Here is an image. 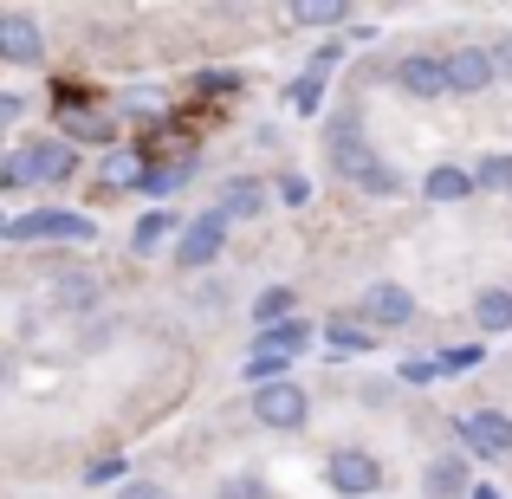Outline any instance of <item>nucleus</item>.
Masks as SVG:
<instances>
[{
	"label": "nucleus",
	"mask_w": 512,
	"mask_h": 499,
	"mask_svg": "<svg viewBox=\"0 0 512 499\" xmlns=\"http://www.w3.org/2000/svg\"><path fill=\"white\" fill-rule=\"evenodd\" d=\"M325 344H331V357H363V350H376V331L357 325V318H331Z\"/></svg>",
	"instance_id": "nucleus-18"
},
{
	"label": "nucleus",
	"mask_w": 512,
	"mask_h": 499,
	"mask_svg": "<svg viewBox=\"0 0 512 499\" xmlns=\"http://www.w3.org/2000/svg\"><path fill=\"white\" fill-rule=\"evenodd\" d=\"M286 318H299V292L292 286H266L260 299H253V331H273V325H286Z\"/></svg>",
	"instance_id": "nucleus-16"
},
{
	"label": "nucleus",
	"mask_w": 512,
	"mask_h": 499,
	"mask_svg": "<svg viewBox=\"0 0 512 499\" xmlns=\"http://www.w3.org/2000/svg\"><path fill=\"white\" fill-rule=\"evenodd\" d=\"M13 240H65V247H85V240H98V221H85V214H65V208H39V214H20V221H7Z\"/></svg>",
	"instance_id": "nucleus-6"
},
{
	"label": "nucleus",
	"mask_w": 512,
	"mask_h": 499,
	"mask_svg": "<svg viewBox=\"0 0 512 499\" xmlns=\"http://www.w3.org/2000/svg\"><path fill=\"white\" fill-rule=\"evenodd\" d=\"M467 175H474V195H480V188H487V195H512V156H506V150L480 156Z\"/></svg>",
	"instance_id": "nucleus-21"
},
{
	"label": "nucleus",
	"mask_w": 512,
	"mask_h": 499,
	"mask_svg": "<svg viewBox=\"0 0 512 499\" xmlns=\"http://www.w3.org/2000/svg\"><path fill=\"white\" fill-rule=\"evenodd\" d=\"M117 499H169L163 487H156V480H130V487L124 493H117Z\"/></svg>",
	"instance_id": "nucleus-32"
},
{
	"label": "nucleus",
	"mask_w": 512,
	"mask_h": 499,
	"mask_svg": "<svg viewBox=\"0 0 512 499\" xmlns=\"http://www.w3.org/2000/svg\"><path fill=\"white\" fill-rule=\"evenodd\" d=\"M98 299H104V286H98V273H91V266H72V273L52 279V305H59V312H72V318L98 312Z\"/></svg>",
	"instance_id": "nucleus-13"
},
{
	"label": "nucleus",
	"mask_w": 512,
	"mask_h": 499,
	"mask_svg": "<svg viewBox=\"0 0 512 499\" xmlns=\"http://www.w3.org/2000/svg\"><path fill=\"white\" fill-rule=\"evenodd\" d=\"M253 344L279 350V357H305V350H312V325H305V318H286V325L260 331V337H253Z\"/></svg>",
	"instance_id": "nucleus-20"
},
{
	"label": "nucleus",
	"mask_w": 512,
	"mask_h": 499,
	"mask_svg": "<svg viewBox=\"0 0 512 499\" xmlns=\"http://www.w3.org/2000/svg\"><path fill=\"white\" fill-rule=\"evenodd\" d=\"M98 182H104V188L143 182V150H111V156H104V169H98Z\"/></svg>",
	"instance_id": "nucleus-23"
},
{
	"label": "nucleus",
	"mask_w": 512,
	"mask_h": 499,
	"mask_svg": "<svg viewBox=\"0 0 512 499\" xmlns=\"http://www.w3.org/2000/svg\"><path fill=\"white\" fill-rule=\"evenodd\" d=\"M286 370H292V357H279V350L253 344V357L240 363V383H247V389H266V383H286Z\"/></svg>",
	"instance_id": "nucleus-19"
},
{
	"label": "nucleus",
	"mask_w": 512,
	"mask_h": 499,
	"mask_svg": "<svg viewBox=\"0 0 512 499\" xmlns=\"http://www.w3.org/2000/svg\"><path fill=\"white\" fill-rule=\"evenodd\" d=\"M169 234H175V214H169V208H150L137 227H130V247H137V253H156Z\"/></svg>",
	"instance_id": "nucleus-22"
},
{
	"label": "nucleus",
	"mask_w": 512,
	"mask_h": 499,
	"mask_svg": "<svg viewBox=\"0 0 512 499\" xmlns=\"http://www.w3.org/2000/svg\"><path fill=\"white\" fill-rule=\"evenodd\" d=\"M0 376H7V363H0Z\"/></svg>",
	"instance_id": "nucleus-36"
},
{
	"label": "nucleus",
	"mask_w": 512,
	"mask_h": 499,
	"mask_svg": "<svg viewBox=\"0 0 512 499\" xmlns=\"http://www.w3.org/2000/svg\"><path fill=\"white\" fill-rule=\"evenodd\" d=\"M247 409H253V422L260 428H273V435H299L305 422H312V396H305L299 383H266V389H253L247 396Z\"/></svg>",
	"instance_id": "nucleus-2"
},
{
	"label": "nucleus",
	"mask_w": 512,
	"mask_h": 499,
	"mask_svg": "<svg viewBox=\"0 0 512 499\" xmlns=\"http://www.w3.org/2000/svg\"><path fill=\"white\" fill-rule=\"evenodd\" d=\"M78 175V150L59 137H33L26 150L0 156V188H59Z\"/></svg>",
	"instance_id": "nucleus-1"
},
{
	"label": "nucleus",
	"mask_w": 512,
	"mask_h": 499,
	"mask_svg": "<svg viewBox=\"0 0 512 499\" xmlns=\"http://www.w3.org/2000/svg\"><path fill=\"white\" fill-rule=\"evenodd\" d=\"M0 59L7 65H39L46 59V33H39L33 13H0Z\"/></svg>",
	"instance_id": "nucleus-10"
},
{
	"label": "nucleus",
	"mask_w": 512,
	"mask_h": 499,
	"mask_svg": "<svg viewBox=\"0 0 512 499\" xmlns=\"http://www.w3.org/2000/svg\"><path fill=\"white\" fill-rule=\"evenodd\" d=\"M214 499H273V493H266V480H253V474H227L221 487H214Z\"/></svg>",
	"instance_id": "nucleus-27"
},
{
	"label": "nucleus",
	"mask_w": 512,
	"mask_h": 499,
	"mask_svg": "<svg viewBox=\"0 0 512 499\" xmlns=\"http://www.w3.org/2000/svg\"><path fill=\"white\" fill-rule=\"evenodd\" d=\"M357 325H370V331H409L415 325V292L402 286V279H376V286L357 299Z\"/></svg>",
	"instance_id": "nucleus-4"
},
{
	"label": "nucleus",
	"mask_w": 512,
	"mask_h": 499,
	"mask_svg": "<svg viewBox=\"0 0 512 499\" xmlns=\"http://www.w3.org/2000/svg\"><path fill=\"white\" fill-rule=\"evenodd\" d=\"M338 52H344V46H318V52H312V78H325L331 65H338Z\"/></svg>",
	"instance_id": "nucleus-33"
},
{
	"label": "nucleus",
	"mask_w": 512,
	"mask_h": 499,
	"mask_svg": "<svg viewBox=\"0 0 512 499\" xmlns=\"http://www.w3.org/2000/svg\"><path fill=\"white\" fill-rule=\"evenodd\" d=\"M396 91H402V98H415V104L448 98V85H441V59H435V52H409V59L396 65Z\"/></svg>",
	"instance_id": "nucleus-11"
},
{
	"label": "nucleus",
	"mask_w": 512,
	"mask_h": 499,
	"mask_svg": "<svg viewBox=\"0 0 512 499\" xmlns=\"http://www.w3.org/2000/svg\"><path fill=\"white\" fill-rule=\"evenodd\" d=\"M422 493H428V499H467V493H474V467H467L454 448L435 454V461L422 467Z\"/></svg>",
	"instance_id": "nucleus-12"
},
{
	"label": "nucleus",
	"mask_w": 512,
	"mask_h": 499,
	"mask_svg": "<svg viewBox=\"0 0 512 499\" xmlns=\"http://www.w3.org/2000/svg\"><path fill=\"white\" fill-rule=\"evenodd\" d=\"M441 85H448L454 98H480V91H493L487 46H454V52H441Z\"/></svg>",
	"instance_id": "nucleus-8"
},
{
	"label": "nucleus",
	"mask_w": 512,
	"mask_h": 499,
	"mask_svg": "<svg viewBox=\"0 0 512 499\" xmlns=\"http://www.w3.org/2000/svg\"><path fill=\"white\" fill-rule=\"evenodd\" d=\"M467 499H500V493H493V487H474V493H467Z\"/></svg>",
	"instance_id": "nucleus-35"
},
{
	"label": "nucleus",
	"mask_w": 512,
	"mask_h": 499,
	"mask_svg": "<svg viewBox=\"0 0 512 499\" xmlns=\"http://www.w3.org/2000/svg\"><path fill=\"white\" fill-rule=\"evenodd\" d=\"M454 441L474 448L480 461H506L512 454V415L506 409H474L467 422H454Z\"/></svg>",
	"instance_id": "nucleus-7"
},
{
	"label": "nucleus",
	"mask_w": 512,
	"mask_h": 499,
	"mask_svg": "<svg viewBox=\"0 0 512 499\" xmlns=\"http://www.w3.org/2000/svg\"><path fill=\"white\" fill-rule=\"evenodd\" d=\"M279 201H286V208H305V201H312V182H305V175H279Z\"/></svg>",
	"instance_id": "nucleus-29"
},
{
	"label": "nucleus",
	"mask_w": 512,
	"mask_h": 499,
	"mask_svg": "<svg viewBox=\"0 0 512 499\" xmlns=\"http://www.w3.org/2000/svg\"><path fill=\"white\" fill-rule=\"evenodd\" d=\"M130 461L124 454H98V461H85V487H104V480H124Z\"/></svg>",
	"instance_id": "nucleus-28"
},
{
	"label": "nucleus",
	"mask_w": 512,
	"mask_h": 499,
	"mask_svg": "<svg viewBox=\"0 0 512 499\" xmlns=\"http://www.w3.org/2000/svg\"><path fill=\"white\" fill-rule=\"evenodd\" d=\"M325 480H331V493H344V499H370V493H383V461H376L370 448H331Z\"/></svg>",
	"instance_id": "nucleus-3"
},
{
	"label": "nucleus",
	"mask_w": 512,
	"mask_h": 499,
	"mask_svg": "<svg viewBox=\"0 0 512 499\" xmlns=\"http://www.w3.org/2000/svg\"><path fill=\"white\" fill-rule=\"evenodd\" d=\"M20 117H26V98H20V91H0V130L20 124Z\"/></svg>",
	"instance_id": "nucleus-31"
},
{
	"label": "nucleus",
	"mask_w": 512,
	"mask_h": 499,
	"mask_svg": "<svg viewBox=\"0 0 512 499\" xmlns=\"http://www.w3.org/2000/svg\"><path fill=\"white\" fill-rule=\"evenodd\" d=\"M487 65H493V85H500V78H512V33L487 46Z\"/></svg>",
	"instance_id": "nucleus-30"
},
{
	"label": "nucleus",
	"mask_w": 512,
	"mask_h": 499,
	"mask_svg": "<svg viewBox=\"0 0 512 499\" xmlns=\"http://www.w3.org/2000/svg\"><path fill=\"white\" fill-rule=\"evenodd\" d=\"M221 253H227V221L208 208V214H195V221L175 234V253H169V260L182 266V273H201V266H214Z\"/></svg>",
	"instance_id": "nucleus-5"
},
{
	"label": "nucleus",
	"mask_w": 512,
	"mask_h": 499,
	"mask_svg": "<svg viewBox=\"0 0 512 499\" xmlns=\"http://www.w3.org/2000/svg\"><path fill=\"white\" fill-rule=\"evenodd\" d=\"M474 325L480 331H512V286H480L474 292Z\"/></svg>",
	"instance_id": "nucleus-17"
},
{
	"label": "nucleus",
	"mask_w": 512,
	"mask_h": 499,
	"mask_svg": "<svg viewBox=\"0 0 512 499\" xmlns=\"http://www.w3.org/2000/svg\"><path fill=\"white\" fill-rule=\"evenodd\" d=\"M286 104H292V111H299V117H318V111H325V78L299 72V78H292V85H286Z\"/></svg>",
	"instance_id": "nucleus-24"
},
{
	"label": "nucleus",
	"mask_w": 512,
	"mask_h": 499,
	"mask_svg": "<svg viewBox=\"0 0 512 499\" xmlns=\"http://www.w3.org/2000/svg\"><path fill=\"white\" fill-rule=\"evenodd\" d=\"M338 20H350L344 0H299L292 7V26H338Z\"/></svg>",
	"instance_id": "nucleus-26"
},
{
	"label": "nucleus",
	"mask_w": 512,
	"mask_h": 499,
	"mask_svg": "<svg viewBox=\"0 0 512 499\" xmlns=\"http://www.w3.org/2000/svg\"><path fill=\"white\" fill-rule=\"evenodd\" d=\"M201 91H234V72H201Z\"/></svg>",
	"instance_id": "nucleus-34"
},
{
	"label": "nucleus",
	"mask_w": 512,
	"mask_h": 499,
	"mask_svg": "<svg viewBox=\"0 0 512 499\" xmlns=\"http://www.w3.org/2000/svg\"><path fill=\"white\" fill-rule=\"evenodd\" d=\"M214 214H221L227 227H234V221H253V214H266V182H253V175H234V182L221 188V208H214Z\"/></svg>",
	"instance_id": "nucleus-14"
},
{
	"label": "nucleus",
	"mask_w": 512,
	"mask_h": 499,
	"mask_svg": "<svg viewBox=\"0 0 512 499\" xmlns=\"http://www.w3.org/2000/svg\"><path fill=\"white\" fill-rule=\"evenodd\" d=\"M422 195L435 201V208H454V201H474V175H467L461 163H441L422 175Z\"/></svg>",
	"instance_id": "nucleus-15"
},
{
	"label": "nucleus",
	"mask_w": 512,
	"mask_h": 499,
	"mask_svg": "<svg viewBox=\"0 0 512 499\" xmlns=\"http://www.w3.org/2000/svg\"><path fill=\"white\" fill-rule=\"evenodd\" d=\"M338 175H344L350 188H363V195H402V175L383 169L370 150H363V143H350V137L338 143Z\"/></svg>",
	"instance_id": "nucleus-9"
},
{
	"label": "nucleus",
	"mask_w": 512,
	"mask_h": 499,
	"mask_svg": "<svg viewBox=\"0 0 512 499\" xmlns=\"http://www.w3.org/2000/svg\"><path fill=\"white\" fill-rule=\"evenodd\" d=\"M480 357H487L480 344H448V350H435L428 370H435V376H467V370H480Z\"/></svg>",
	"instance_id": "nucleus-25"
}]
</instances>
